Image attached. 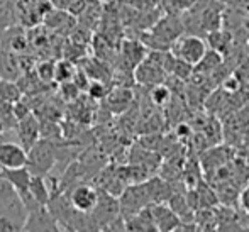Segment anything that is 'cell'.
I'll return each instance as SVG.
<instances>
[{
    "label": "cell",
    "instance_id": "obj_1",
    "mask_svg": "<svg viewBox=\"0 0 249 232\" xmlns=\"http://www.w3.org/2000/svg\"><path fill=\"white\" fill-rule=\"evenodd\" d=\"M27 207L17 188L0 177V231H24L27 220Z\"/></svg>",
    "mask_w": 249,
    "mask_h": 232
},
{
    "label": "cell",
    "instance_id": "obj_2",
    "mask_svg": "<svg viewBox=\"0 0 249 232\" xmlns=\"http://www.w3.org/2000/svg\"><path fill=\"white\" fill-rule=\"evenodd\" d=\"M58 161V146L50 139H39L29 149V160H27V168L33 175H44L51 171L54 163Z\"/></svg>",
    "mask_w": 249,
    "mask_h": 232
},
{
    "label": "cell",
    "instance_id": "obj_3",
    "mask_svg": "<svg viewBox=\"0 0 249 232\" xmlns=\"http://www.w3.org/2000/svg\"><path fill=\"white\" fill-rule=\"evenodd\" d=\"M171 53L177 58L190 63V65H198L207 54V44L197 34H183L180 36L171 46Z\"/></svg>",
    "mask_w": 249,
    "mask_h": 232
},
{
    "label": "cell",
    "instance_id": "obj_4",
    "mask_svg": "<svg viewBox=\"0 0 249 232\" xmlns=\"http://www.w3.org/2000/svg\"><path fill=\"white\" fill-rule=\"evenodd\" d=\"M27 220L24 231H59L61 226L56 220V217L51 214L50 207L34 203L27 209Z\"/></svg>",
    "mask_w": 249,
    "mask_h": 232
},
{
    "label": "cell",
    "instance_id": "obj_5",
    "mask_svg": "<svg viewBox=\"0 0 249 232\" xmlns=\"http://www.w3.org/2000/svg\"><path fill=\"white\" fill-rule=\"evenodd\" d=\"M121 214V203L108 192H99V203L93 209L92 217L99 229H107V226Z\"/></svg>",
    "mask_w": 249,
    "mask_h": 232
},
{
    "label": "cell",
    "instance_id": "obj_6",
    "mask_svg": "<svg viewBox=\"0 0 249 232\" xmlns=\"http://www.w3.org/2000/svg\"><path fill=\"white\" fill-rule=\"evenodd\" d=\"M70 202L78 212L92 214L99 203V192L89 185H78L70 193Z\"/></svg>",
    "mask_w": 249,
    "mask_h": 232
},
{
    "label": "cell",
    "instance_id": "obj_7",
    "mask_svg": "<svg viewBox=\"0 0 249 232\" xmlns=\"http://www.w3.org/2000/svg\"><path fill=\"white\" fill-rule=\"evenodd\" d=\"M29 153L24 146L14 143H0V170L27 166Z\"/></svg>",
    "mask_w": 249,
    "mask_h": 232
},
{
    "label": "cell",
    "instance_id": "obj_8",
    "mask_svg": "<svg viewBox=\"0 0 249 232\" xmlns=\"http://www.w3.org/2000/svg\"><path fill=\"white\" fill-rule=\"evenodd\" d=\"M149 209L156 231H177L183 226V220L177 215V212L171 207L156 203V205H149Z\"/></svg>",
    "mask_w": 249,
    "mask_h": 232
},
{
    "label": "cell",
    "instance_id": "obj_9",
    "mask_svg": "<svg viewBox=\"0 0 249 232\" xmlns=\"http://www.w3.org/2000/svg\"><path fill=\"white\" fill-rule=\"evenodd\" d=\"M17 134H19V139L20 143H22V146L27 149V153H29V149L34 146V144L39 141V122H37V119L34 117L33 114L26 115V117H22L20 121H17Z\"/></svg>",
    "mask_w": 249,
    "mask_h": 232
},
{
    "label": "cell",
    "instance_id": "obj_10",
    "mask_svg": "<svg viewBox=\"0 0 249 232\" xmlns=\"http://www.w3.org/2000/svg\"><path fill=\"white\" fill-rule=\"evenodd\" d=\"M29 193L41 205H50L53 198V188L48 185L44 175H33L29 183Z\"/></svg>",
    "mask_w": 249,
    "mask_h": 232
},
{
    "label": "cell",
    "instance_id": "obj_11",
    "mask_svg": "<svg viewBox=\"0 0 249 232\" xmlns=\"http://www.w3.org/2000/svg\"><path fill=\"white\" fill-rule=\"evenodd\" d=\"M207 36H209V44L212 46L213 51H217V53H226L227 51V48H229V44H231V37L227 33L217 29V31L209 33Z\"/></svg>",
    "mask_w": 249,
    "mask_h": 232
},
{
    "label": "cell",
    "instance_id": "obj_12",
    "mask_svg": "<svg viewBox=\"0 0 249 232\" xmlns=\"http://www.w3.org/2000/svg\"><path fill=\"white\" fill-rule=\"evenodd\" d=\"M20 90L16 83H10L7 80L0 82V98L3 102H9V104H16L17 100H20Z\"/></svg>",
    "mask_w": 249,
    "mask_h": 232
},
{
    "label": "cell",
    "instance_id": "obj_13",
    "mask_svg": "<svg viewBox=\"0 0 249 232\" xmlns=\"http://www.w3.org/2000/svg\"><path fill=\"white\" fill-rule=\"evenodd\" d=\"M170 14H180V12H188L198 3V0H166Z\"/></svg>",
    "mask_w": 249,
    "mask_h": 232
},
{
    "label": "cell",
    "instance_id": "obj_14",
    "mask_svg": "<svg viewBox=\"0 0 249 232\" xmlns=\"http://www.w3.org/2000/svg\"><path fill=\"white\" fill-rule=\"evenodd\" d=\"M36 73H37V78H39L41 82H51V80H54V76H56V65L51 61H43L39 66H37Z\"/></svg>",
    "mask_w": 249,
    "mask_h": 232
},
{
    "label": "cell",
    "instance_id": "obj_15",
    "mask_svg": "<svg viewBox=\"0 0 249 232\" xmlns=\"http://www.w3.org/2000/svg\"><path fill=\"white\" fill-rule=\"evenodd\" d=\"M12 24V10L7 7V3H0V41H2L3 34L7 33V29Z\"/></svg>",
    "mask_w": 249,
    "mask_h": 232
},
{
    "label": "cell",
    "instance_id": "obj_16",
    "mask_svg": "<svg viewBox=\"0 0 249 232\" xmlns=\"http://www.w3.org/2000/svg\"><path fill=\"white\" fill-rule=\"evenodd\" d=\"M151 100L156 105H164L170 100V90L164 85H161V83H158V85H154L153 92H151Z\"/></svg>",
    "mask_w": 249,
    "mask_h": 232
},
{
    "label": "cell",
    "instance_id": "obj_17",
    "mask_svg": "<svg viewBox=\"0 0 249 232\" xmlns=\"http://www.w3.org/2000/svg\"><path fill=\"white\" fill-rule=\"evenodd\" d=\"M73 71H71V66H70V63L66 61H61L56 65V76L54 80L59 83H66L70 82V78H71Z\"/></svg>",
    "mask_w": 249,
    "mask_h": 232
},
{
    "label": "cell",
    "instance_id": "obj_18",
    "mask_svg": "<svg viewBox=\"0 0 249 232\" xmlns=\"http://www.w3.org/2000/svg\"><path fill=\"white\" fill-rule=\"evenodd\" d=\"M89 93L92 95L93 98H102L107 95V90H105V87L102 82H93L92 85L89 87Z\"/></svg>",
    "mask_w": 249,
    "mask_h": 232
},
{
    "label": "cell",
    "instance_id": "obj_19",
    "mask_svg": "<svg viewBox=\"0 0 249 232\" xmlns=\"http://www.w3.org/2000/svg\"><path fill=\"white\" fill-rule=\"evenodd\" d=\"M243 203H244V207H246V210L249 212V188L246 190V193L243 195Z\"/></svg>",
    "mask_w": 249,
    "mask_h": 232
},
{
    "label": "cell",
    "instance_id": "obj_20",
    "mask_svg": "<svg viewBox=\"0 0 249 232\" xmlns=\"http://www.w3.org/2000/svg\"><path fill=\"white\" fill-rule=\"evenodd\" d=\"M3 2H5V0H0V3H3Z\"/></svg>",
    "mask_w": 249,
    "mask_h": 232
},
{
    "label": "cell",
    "instance_id": "obj_21",
    "mask_svg": "<svg viewBox=\"0 0 249 232\" xmlns=\"http://www.w3.org/2000/svg\"><path fill=\"white\" fill-rule=\"evenodd\" d=\"M0 177H2V170H0Z\"/></svg>",
    "mask_w": 249,
    "mask_h": 232
},
{
    "label": "cell",
    "instance_id": "obj_22",
    "mask_svg": "<svg viewBox=\"0 0 249 232\" xmlns=\"http://www.w3.org/2000/svg\"><path fill=\"white\" fill-rule=\"evenodd\" d=\"M0 75H2V73H0Z\"/></svg>",
    "mask_w": 249,
    "mask_h": 232
}]
</instances>
